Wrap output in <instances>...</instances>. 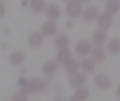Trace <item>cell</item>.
Wrapping results in <instances>:
<instances>
[{
  "mask_svg": "<svg viewBox=\"0 0 120 101\" xmlns=\"http://www.w3.org/2000/svg\"><path fill=\"white\" fill-rule=\"evenodd\" d=\"M27 41L32 47L37 48L41 46L44 42V34L37 31L32 32L28 36Z\"/></svg>",
  "mask_w": 120,
  "mask_h": 101,
  "instance_id": "5",
  "label": "cell"
},
{
  "mask_svg": "<svg viewBox=\"0 0 120 101\" xmlns=\"http://www.w3.org/2000/svg\"><path fill=\"white\" fill-rule=\"evenodd\" d=\"M86 81V77L84 75L77 73L71 76L70 79V85L72 87L79 88Z\"/></svg>",
  "mask_w": 120,
  "mask_h": 101,
  "instance_id": "15",
  "label": "cell"
},
{
  "mask_svg": "<svg viewBox=\"0 0 120 101\" xmlns=\"http://www.w3.org/2000/svg\"><path fill=\"white\" fill-rule=\"evenodd\" d=\"M46 15L50 20H55L60 15V8L58 4H49L46 8Z\"/></svg>",
  "mask_w": 120,
  "mask_h": 101,
  "instance_id": "6",
  "label": "cell"
},
{
  "mask_svg": "<svg viewBox=\"0 0 120 101\" xmlns=\"http://www.w3.org/2000/svg\"><path fill=\"white\" fill-rule=\"evenodd\" d=\"M113 23V18L112 15L104 12L101 13L98 17V21L97 24L98 26L101 28V30H108L110 28Z\"/></svg>",
  "mask_w": 120,
  "mask_h": 101,
  "instance_id": "4",
  "label": "cell"
},
{
  "mask_svg": "<svg viewBox=\"0 0 120 101\" xmlns=\"http://www.w3.org/2000/svg\"><path fill=\"white\" fill-rule=\"evenodd\" d=\"M108 49L111 53H117L120 52V38L112 37L108 44Z\"/></svg>",
  "mask_w": 120,
  "mask_h": 101,
  "instance_id": "19",
  "label": "cell"
},
{
  "mask_svg": "<svg viewBox=\"0 0 120 101\" xmlns=\"http://www.w3.org/2000/svg\"><path fill=\"white\" fill-rule=\"evenodd\" d=\"M18 85L20 87V91L26 95L34 92L43 91L46 88V82L41 78H34L31 80L20 78L18 80Z\"/></svg>",
  "mask_w": 120,
  "mask_h": 101,
  "instance_id": "1",
  "label": "cell"
},
{
  "mask_svg": "<svg viewBox=\"0 0 120 101\" xmlns=\"http://www.w3.org/2000/svg\"><path fill=\"white\" fill-rule=\"evenodd\" d=\"M79 67V62L73 58H71L68 62H67L65 64V69L66 72L71 75L78 73Z\"/></svg>",
  "mask_w": 120,
  "mask_h": 101,
  "instance_id": "16",
  "label": "cell"
},
{
  "mask_svg": "<svg viewBox=\"0 0 120 101\" xmlns=\"http://www.w3.org/2000/svg\"><path fill=\"white\" fill-rule=\"evenodd\" d=\"M99 11L98 9L94 6H89L86 8L82 13L83 18L86 21H92L96 19L98 17Z\"/></svg>",
  "mask_w": 120,
  "mask_h": 101,
  "instance_id": "11",
  "label": "cell"
},
{
  "mask_svg": "<svg viewBox=\"0 0 120 101\" xmlns=\"http://www.w3.org/2000/svg\"><path fill=\"white\" fill-rule=\"evenodd\" d=\"M116 95H117V96L119 98H120V84L118 85V86H117V88Z\"/></svg>",
  "mask_w": 120,
  "mask_h": 101,
  "instance_id": "25",
  "label": "cell"
},
{
  "mask_svg": "<svg viewBox=\"0 0 120 101\" xmlns=\"http://www.w3.org/2000/svg\"><path fill=\"white\" fill-rule=\"evenodd\" d=\"M105 12L112 15L118 12L120 8V2L118 0H108L105 4Z\"/></svg>",
  "mask_w": 120,
  "mask_h": 101,
  "instance_id": "17",
  "label": "cell"
},
{
  "mask_svg": "<svg viewBox=\"0 0 120 101\" xmlns=\"http://www.w3.org/2000/svg\"><path fill=\"white\" fill-rule=\"evenodd\" d=\"M69 43H70L69 37L64 34H58L54 39V44L56 47H57L58 49L68 48Z\"/></svg>",
  "mask_w": 120,
  "mask_h": 101,
  "instance_id": "13",
  "label": "cell"
},
{
  "mask_svg": "<svg viewBox=\"0 0 120 101\" xmlns=\"http://www.w3.org/2000/svg\"><path fill=\"white\" fill-rule=\"evenodd\" d=\"M83 70L86 73H92L95 71L96 63L95 62L89 58H84L82 60L81 63Z\"/></svg>",
  "mask_w": 120,
  "mask_h": 101,
  "instance_id": "20",
  "label": "cell"
},
{
  "mask_svg": "<svg viewBox=\"0 0 120 101\" xmlns=\"http://www.w3.org/2000/svg\"><path fill=\"white\" fill-rule=\"evenodd\" d=\"M6 12V7L3 2L0 1V18H1Z\"/></svg>",
  "mask_w": 120,
  "mask_h": 101,
  "instance_id": "24",
  "label": "cell"
},
{
  "mask_svg": "<svg viewBox=\"0 0 120 101\" xmlns=\"http://www.w3.org/2000/svg\"><path fill=\"white\" fill-rule=\"evenodd\" d=\"M83 6L82 3L77 0L70 1L66 6V13L72 18H77L83 13Z\"/></svg>",
  "mask_w": 120,
  "mask_h": 101,
  "instance_id": "2",
  "label": "cell"
},
{
  "mask_svg": "<svg viewBox=\"0 0 120 101\" xmlns=\"http://www.w3.org/2000/svg\"><path fill=\"white\" fill-rule=\"evenodd\" d=\"M107 39V36L104 30H98L93 32L91 35V40L94 45L97 46H101L105 44Z\"/></svg>",
  "mask_w": 120,
  "mask_h": 101,
  "instance_id": "10",
  "label": "cell"
},
{
  "mask_svg": "<svg viewBox=\"0 0 120 101\" xmlns=\"http://www.w3.org/2000/svg\"><path fill=\"white\" fill-rule=\"evenodd\" d=\"M58 30L57 25L53 20H47L41 25V33L46 36L54 35Z\"/></svg>",
  "mask_w": 120,
  "mask_h": 101,
  "instance_id": "8",
  "label": "cell"
},
{
  "mask_svg": "<svg viewBox=\"0 0 120 101\" xmlns=\"http://www.w3.org/2000/svg\"><path fill=\"white\" fill-rule=\"evenodd\" d=\"M96 87L99 89L107 90L110 89L111 86V79L105 74L101 73L96 76L94 80Z\"/></svg>",
  "mask_w": 120,
  "mask_h": 101,
  "instance_id": "3",
  "label": "cell"
},
{
  "mask_svg": "<svg viewBox=\"0 0 120 101\" xmlns=\"http://www.w3.org/2000/svg\"><path fill=\"white\" fill-rule=\"evenodd\" d=\"M76 53L79 56H86L91 51V46L89 42L85 40L79 41L75 47Z\"/></svg>",
  "mask_w": 120,
  "mask_h": 101,
  "instance_id": "7",
  "label": "cell"
},
{
  "mask_svg": "<svg viewBox=\"0 0 120 101\" xmlns=\"http://www.w3.org/2000/svg\"><path fill=\"white\" fill-rule=\"evenodd\" d=\"M69 101H82L79 100V98H77V97H75V96H72V97H71V98H70Z\"/></svg>",
  "mask_w": 120,
  "mask_h": 101,
  "instance_id": "26",
  "label": "cell"
},
{
  "mask_svg": "<svg viewBox=\"0 0 120 101\" xmlns=\"http://www.w3.org/2000/svg\"><path fill=\"white\" fill-rule=\"evenodd\" d=\"M58 68L57 62L54 60H49L44 63L41 66V71L44 75H53Z\"/></svg>",
  "mask_w": 120,
  "mask_h": 101,
  "instance_id": "9",
  "label": "cell"
},
{
  "mask_svg": "<svg viewBox=\"0 0 120 101\" xmlns=\"http://www.w3.org/2000/svg\"><path fill=\"white\" fill-rule=\"evenodd\" d=\"M71 58V52L68 48L59 49L57 54V60L58 63L65 65Z\"/></svg>",
  "mask_w": 120,
  "mask_h": 101,
  "instance_id": "14",
  "label": "cell"
},
{
  "mask_svg": "<svg viewBox=\"0 0 120 101\" xmlns=\"http://www.w3.org/2000/svg\"><path fill=\"white\" fill-rule=\"evenodd\" d=\"M92 58L94 61L101 63L106 58V52L101 46H97L92 51Z\"/></svg>",
  "mask_w": 120,
  "mask_h": 101,
  "instance_id": "18",
  "label": "cell"
},
{
  "mask_svg": "<svg viewBox=\"0 0 120 101\" xmlns=\"http://www.w3.org/2000/svg\"><path fill=\"white\" fill-rule=\"evenodd\" d=\"M30 5L34 11L39 13L45 8L46 3L44 0H30Z\"/></svg>",
  "mask_w": 120,
  "mask_h": 101,
  "instance_id": "21",
  "label": "cell"
},
{
  "mask_svg": "<svg viewBox=\"0 0 120 101\" xmlns=\"http://www.w3.org/2000/svg\"><path fill=\"white\" fill-rule=\"evenodd\" d=\"M25 59V54L20 51H15L12 52L8 58L9 62L13 65H18L21 64Z\"/></svg>",
  "mask_w": 120,
  "mask_h": 101,
  "instance_id": "12",
  "label": "cell"
},
{
  "mask_svg": "<svg viewBox=\"0 0 120 101\" xmlns=\"http://www.w3.org/2000/svg\"><path fill=\"white\" fill-rule=\"evenodd\" d=\"M53 101H67L65 98H56L55 100Z\"/></svg>",
  "mask_w": 120,
  "mask_h": 101,
  "instance_id": "27",
  "label": "cell"
},
{
  "mask_svg": "<svg viewBox=\"0 0 120 101\" xmlns=\"http://www.w3.org/2000/svg\"><path fill=\"white\" fill-rule=\"evenodd\" d=\"M90 96V92L88 89L82 87H79L75 91V96L82 101H86Z\"/></svg>",
  "mask_w": 120,
  "mask_h": 101,
  "instance_id": "22",
  "label": "cell"
},
{
  "mask_svg": "<svg viewBox=\"0 0 120 101\" xmlns=\"http://www.w3.org/2000/svg\"><path fill=\"white\" fill-rule=\"evenodd\" d=\"M63 1H71V0H63Z\"/></svg>",
  "mask_w": 120,
  "mask_h": 101,
  "instance_id": "29",
  "label": "cell"
},
{
  "mask_svg": "<svg viewBox=\"0 0 120 101\" xmlns=\"http://www.w3.org/2000/svg\"><path fill=\"white\" fill-rule=\"evenodd\" d=\"M12 101H27V97L26 94L21 91H19L14 94L12 98Z\"/></svg>",
  "mask_w": 120,
  "mask_h": 101,
  "instance_id": "23",
  "label": "cell"
},
{
  "mask_svg": "<svg viewBox=\"0 0 120 101\" xmlns=\"http://www.w3.org/2000/svg\"><path fill=\"white\" fill-rule=\"evenodd\" d=\"M78 1H79V2H86V1H89V0H77Z\"/></svg>",
  "mask_w": 120,
  "mask_h": 101,
  "instance_id": "28",
  "label": "cell"
}]
</instances>
